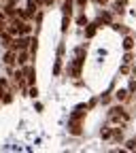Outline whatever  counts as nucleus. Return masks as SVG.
Here are the masks:
<instances>
[{"label": "nucleus", "instance_id": "14", "mask_svg": "<svg viewBox=\"0 0 136 153\" xmlns=\"http://www.w3.org/2000/svg\"><path fill=\"white\" fill-rule=\"evenodd\" d=\"M126 96H128V91H126V89H119V91H117V98H119V100H123Z\"/></svg>", "mask_w": 136, "mask_h": 153}, {"label": "nucleus", "instance_id": "5", "mask_svg": "<svg viewBox=\"0 0 136 153\" xmlns=\"http://www.w3.org/2000/svg\"><path fill=\"white\" fill-rule=\"evenodd\" d=\"M15 53H17V51H15L13 47H11V49L7 51V55H4V64H7V66H11V64L15 62Z\"/></svg>", "mask_w": 136, "mask_h": 153}, {"label": "nucleus", "instance_id": "11", "mask_svg": "<svg viewBox=\"0 0 136 153\" xmlns=\"http://www.w3.org/2000/svg\"><path fill=\"white\" fill-rule=\"evenodd\" d=\"M100 22H104V24H111V15H109V13H102V15H100Z\"/></svg>", "mask_w": 136, "mask_h": 153}, {"label": "nucleus", "instance_id": "13", "mask_svg": "<svg viewBox=\"0 0 136 153\" xmlns=\"http://www.w3.org/2000/svg\"><path fill=\"white\" fill-rule=\"evenodd\" d=\"M126 147H128V149H136V138L128 140V143H126Z\"/></svg>", "mask_w": 136, "mask_h": 153}, {"label": "nucleus", "instance_id": "3", "mask_svg": "<svg viewBox=\"0 0 136 153\" xmlns=\"http://www.w3.org/2000/svg\"><path fill=\"white\" fill-rule=\"evenodd\" d=\"M111 119H115V121H117V119H128V115H126V111L121 108V106H113L111 108Z\"/></svg>", "mask_w": 136, "mask_h": 153}, {"label": "nucleus", "instance_id": "9", "mask_svg": "<svg viewBox=\"0 0 136 153\" xmlns=\"http://www.w3.org/2000/svg\"><path fill=\"white\" fill-rule=\"evenodd\" d=\"M132 47H134V41H132L130 36H126V41H123V49H128V51H130Z\"/></svg>", "mask_w": 136, "mask_h": 153}, {"label": "nucleus", "instance_id": "20", "mask_svg": "<svg viewBox=\"0 0 136 153\" xmlns=\"http://www.w3.org/2000/svg\"><path fill=\"white\" fill-rule=\"evenodd\" d=\"M51 2H53V0H45V4H51Z\"/></svg>", "mask_w": 136, "mask_h": 153}, {"label": "nucleus", "instance_id": "18", "mask_svg": "<svg viewBox=\"0 0 136 153\" xmlns=\"http://www.w3.org/2000/svg\"><path fill=\"white\" fill-rule=\"evenodd\" d=\"M85 2H87V0H77V4H81V7H83Z\"/></svg>", "mask_w": 136, "mask_h": 153}, {"label": "nucleus", "instance_id": "17", "mask_svg": "<svg viewBox=\"0 0 136 153\" xmlns=\"http://www.w3.org/2000/svg\"><path fill=\"white\" fill-rule=\"evenodd\" d=\"M79 26H87V19H85V15H81V17H79Z\"/></svg>", "mask_w": 136, "mask_h": 153}, {"label": "nucleus", "instance_id": "15", "mask_svg": "<svg viewBox=\"0 0 136 153\" xmlns=\"http://www.w3.org/2000/svg\"><path fill=\"white\" fill-rule=\"evenodd\" d=\"M2 100H4V102H11V100H13V96H11V91H7V94L2 96Z\"/></svg>", "mask_w": 136, "mask_h": 153}, {"label": "nucleus", "instance_id": "4", "mask_svg": "<svg viewBox=\"0 0 136 153\" xmlns=\"http://www.w3.org/2000/svg\"><path fill=\"white\" fill-rule=\"evenodd\" d=\"M24 76H26V81H28L30 85H34V76H36L34 66H26V68H24Z\"/></svg>", "mask_w": 136, "mask_h": 153}, {"label": "nucleus", "instance_id": "10", "mask_svg": "<svg viewBox=\"0 0 136 153\" xmlns=\"http://www.w3.org/2000/svg\"><path fill=\"white\" fill-rule=\"evenodd\" d=\"M60 70H62V62L57 60V62H55V66H53V74H60Z\"/></svg>", "mask_w": 136, "mask_h": 153}, {"label": "nucleus", "instance_id": "12", "mask_svg": "<svg viewBox=\"0 0 136 153\" xmlns=\"http://www.w3.org/2000/svg\"><path fill=\"white\" fill-rule=\"evenodd\" d=\"M19 34H30V26L24 22V26H22V30H19Z\"/></svg>", "mask_w": 136, "mask_h": 153}, {"label": "nucleus", "instance_id": "6", "mask_svg": "<svg viewBox=\"0 0 136 153\" xmlns=\"http://www.w3.org/2000/svg\"><path fill=\"white\" fill-rule=\"evenodd\" d=\"M62 13H64L66 17H70V13H72V0H66V2H64V7H62Z\"/></svg>", "mask_w": 136, "mask_h": 153}, {"label": "nucleus", "instance_id": "8", "mask_svg": "<svg viewBox=\"0 0 136 153\" xmlns=\"http://www.w3.org/2000/svg\"><path fill=\"white\" fill-rule=\"evenodd\" d=\"M17 62H19V64H26V62H28V53H26L24 49L19 51V60H17Z\"/></svg>", "mask_w": 136, "mask_h": 153}, {"label": "nucleus", "instance_id": "1", "mask_svg": "<svg viewBox=\"0 0 136 153\" xmlns=\"http://www.w3.org/2000/svg\"><path fill=\"white\" fill-rule=\"evenodd\" d=\"M85 49H87V45L77 49V57H74V62L70 66V74L72 76H79L81 74V66H83V60H85Z\"/></svg>", "mask_w": 136, "mask_h": 153}, {"label": "nucleus", "instance_id": "2", "mask_svg": "<svg viewBox=\"0 0 136 153\" xmlns=\"http://www.w3.org/2000/svg\"><path fill=\"white\" fill-rule=\"evenodd\" d=\"M26 47H30V38H26V36H17L15 41H13V49L15 51H22Z\"/></svg>", "mask_w": 136, "mask_h": 153}, {"label": "nucleus", "instance_id": "16", "mask_svg": "<svg viewBox=\"0 0 136 153\" xmlns=\"http://www.w3.org/2000/svg\"><path fill=\"white\" fill-rule=\"evenodd\" d=\"M28 96H32V98H36V96H38V89L36 87H30V94Z\"/></svg>", "mask_w": 136, "mask_h": 153}, {"label": "nucleus", "instance_id": "19", "mask_svg": "<svg viewBox=\"0 0 136 153\" xmlns=\"http://www.w3.org/2000/svg\"><path fill=\"white\" fill-rule=\"evenodd\" d=\"M94 2H98V4H104V2H106V0H94Z\"/></svg>", "mask_w": 136, "mask_h": 153}, {"label": "nucleus", "instance_id": "7", "mask_svg": "<svg viewBox=\"0 0 136 153\" xmlns=\"http://www.w3.org/2000/svg\"><path fill=\"white\" fill-rule=\"evenodd\" d=\"M96 28H98V24H87V30H85V36H87V38H91V36L96 34Z\"/></svg>", "mask_w": 136, "mask_h": 153}]
</instances>
